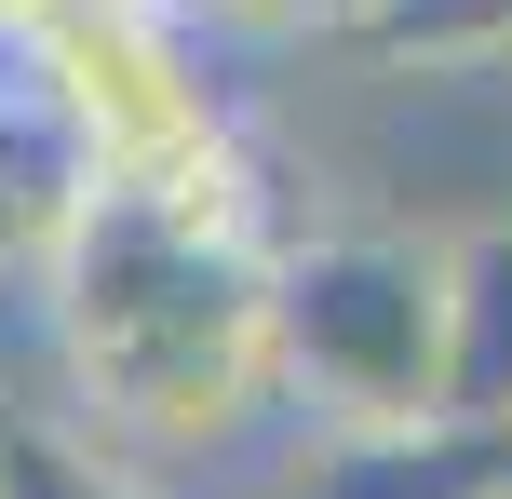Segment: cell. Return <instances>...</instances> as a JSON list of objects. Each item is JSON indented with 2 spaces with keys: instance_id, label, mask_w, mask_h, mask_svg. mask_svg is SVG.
I'll return each instance as SVG.
<instances>
[{
  "instance_id": "6",
  "label": "cell",
  "mask_w": 512,
  "mask_h": 499,
  "mask_svg": "<svg viewBox=\"0 0 512 499\" xmlns=\"http://www.w3.org/2000/svg\"><path fill=\"white\" fill-rule=\"evenodd\" d=\"M364 14H378V0H203L189 27L256 81V68H337V54L364 41Z\"/></svg>"
},
{
  "instance_id": "4",
  "label": "cell",
  "mask_w": 512,
  "mask_h": 499,
  "mask_svg": "<svg viewBox=\"0 0 512 499\" xmlns=\"http://www.w3.org/2000/svg\"><path fill=\"white\" fill-rule=\"evenodd\" d=\"M445 405L512 432V230L445 243Z\"/></svg>"
},
{
  "instance_id": "5",
  "label": "cell",
  "mask_w": 512,
  "mask_h": 499,
  "mask_svg": "<svg viewBox=\"0 0 512 499\" xmlns=\"http://www.w3.org/2000/svg\"><path fill=\"white\" fill-rule=\"evenodd\" d=\"M337 68H378V81H512V0H378Z\"/></svg>"
},
{
  "instance_id": "1",
  "label": "cell",
  "mask_w": 512,
  "mask_h": 499,
  "mask_svg": "<svg viewBox=\"0 0 512 499\" xmlns=\"http://www.w3.org/2000/svg\"><path fill=\"white\" fill-rule=\"evenodd\" d=\"M27 95L81 189H189L256 122V81L189 14H149V0H68L27 54Z\"/></svg>"
},
{
  "instance_id": "7",
  "label": "cell",
  "mask_w": 512,
  "mask_h": 499,
  "mask_svg": "<svg viewBox=\"0 0 512 499\" xmlns=\"http://www.w3.org/2000/svg\"><path fill=\"white\" fill-rule=\"evenodd\" d=\"M0 499H149L135 473H108L95 446H68L54 419H14V459H0Z\"/></svg>"
},
{
  "instance_id": "3",
  "label": "cell",
  "mask_w": 512,
  "mask_h": 499,
  "mask_svg": "<svg viewBox=\"0 0 512 499\" xmlns=\"http://www.w3.org/2000/svg\"><path fill=\"white\" fill-rule=\"evenodd\" d=\"M270 499H512V432L499 419H351V432H297Z\"/></svg>"
},
{
  "instance_id": "8",
  "label": "cell",
  "mask_w": 512,
  "mask_h": 499,
  "mask_svg": "<svg viewBox=\"0 0 512 499\" xmlns=\"http://www.w3.org/2000/svg\"><path fill=\"white\" fill-rule=\"evenodd\" d=\"M149 14H203V0H149Z\"/></svg>"
},
{
  "instance_id": "2",
  "label": "cell",
  "mask_w": 512,
  "mask_h": 499,
  "mask_svg": "<svg viewBox=\"0 0 512 499\" xmlns=\"http://www.w3.org/2000/svg\"><path fill=\"white\" fill-rule=\"evenodd\" d=\"M270 338L297 432L351 419H432L445 405V243L391 216H324L270 270Z\"/></svg>"
},
{
  "instance_id": "9",
  "label": "cell",
  "mask_w": 512,
  "mask_h": 499,
  "mask_svg": "<svg viewBox=\"0 0 512 499\" xmlns=\"http://www.w3.org/2000/svg\"><path fill=\"white\" fill-rule=\"evenodd\" d=\"M0 459H14V419H0Z\"/></svg>"
}]
</instances>
